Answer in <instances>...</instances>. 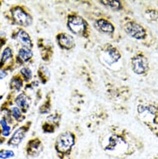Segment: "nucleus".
Returning a JSON list of instances; mask_svg holds the SVG:
<instances>
[{
  "label": "nucleus",
  "instance_id": "nucleus-1",
  "mask_svg": "<svg viewBox=\"0 0 158 159\" xmlns=\"http://www.w3.org/2000/svg\"><path fill=\"white\" fill-rule=\"evenodd\" d=\"M99 145L111 159H132L144 152V142L126 129L117 125L107 127L99 137Z\"/></svg>",
  "mask_w": 158,
  "mask_h": 159
},
{
  "label": "nucleus",
  "instance_id": "nucleus-2",
  "mask_svg": "<svg viewBox=\"0 0 158 159\" xmlns=\"http://www.w3.org/2000/svg\"><path fill=\"white\" fill-rule=\"evenodd\" d=\"M77 137L70 130L60 133L54 143V148L59 159H77Z\"/></svg>",
  "mask_w": 158,
  "mask_h": 159
},
{
  "label": "nucleus",
  "instance_id": "nucleus-3",
  "mask_svg": "<svg viewBox=\"0 0 158 159\" xmlns=\"http://www.w3.org/2000/svg\"><path fill=\"white\" fill-rule=\"evenodd\" d=\"M42 142L39 138L31 139L25 147V154L28 157L36 158L39 157L44 150Z\"/></svg>",
  "mask_w": 158,
  "mask_h": 159
},
{
  "label": "nucleus",
  "instance_id": "nucleus-4",
  "mask_svg": "<svg viewBox=\"0 0 158 159\" xmlns=\"http://www.w3.org/2000/svg\"><path fill=\"white\" fill-rule=\"evenodd\" d=\"M68 26L70 30L75 34L82 35L85 33L86 24L85 21L79 16H72L68 21Z\"/></svg>",
  "mask_w": 158,
  "mask_h": 159
},
{
  "label": "nucleus",
  "instance_id": "nucleus-5",
  "mask_svg": "<svg viewBox=\"0 0 158 159\" xmlns=\"http://www.w3.org/2000/svg\"><path fill=\"white\" fill-rule=\"evenodd\" d=\"M29 127L28 125H23L18 129L12 135L11 138L8 141V145L12 147H18L23 140L28 132Z\"/></svg>",
  "mask_w": 158,
  "mask_h": 159
},
{
  "label": "nucleus",
  "instance_id": "nucleus-6",
  "mask_svg": "<svg viewBox=\"0 0 158 159\" xmlns=\"http://www.w3.org/2000/svg\"><path fill=\"white\" fill-rule=\"evenodd\" d=\"M125 30L133 38L141 39L144 38L146 33L144 28L139 24L135 23H129L125 26Z\"/></svg>",
  "mask_w": 158,
  "mask_h": 159
},
{
  "label": "nucleus",
  "instance_id": "nucleus-7",
  "mask_svg": "<svg viewBox=\"0 0 158 159\" xmlns=\"http://www.w3.org/2000/svg\"><path fill=\"white\" fill-rule=\"evenodd\" d=\"M133 71L138 74L144 73L148 69V61L143 56H137L132 60Z\"/></svg>",
  "mask_w": 158,
  "mask_h": 159
},
{
  "label": "nucleus",
  "instance_id": "nucleus-8",
  "mask_svg": "<svg viewBox=\"0 0 158 159\" xmlns=\"http://www.w3.org/2000/svg\"><path fill=\"white\" fill-rule=\"evenodd\" d=\"M13 16L16 23L23 26H29L32 23L31 16L21 8H16L13 12Z\"/></svg>",
  "mask_w": 158,
  "mask_h": 159
},
{
  "label": "nucleus",
  "instance_id": "nucleus-9",
  "mask_svg": "<svg viewBox=\"0 0 158 159\" xmlns=\"http://www.w3.org/2000/svg\"><path fill=\"white\" fill-rule=\"evenodd\" d=\"M60 120V118L58 116L55 115V116H50L47 118V122H46L45 125L43 127V130L45 132H49V133H52L55 131V127H54L52 124H54L57 126L59 125Z\"/></svg>",
  "mask_w": 158,
  "mask_h": 159
},
{
  "label": "nucleus",
  "instance_id": "nucleus-10",
  "mask_svg": "<svg viewBox=\"0 0 158 159\" xmlns=\"http://www.w3.org/2000/svg\"><path fill=\"white\" fill-rule=\"evenodd\" d=\"M59 43L62 47L68 49L72 48L75 44V41L73 37L66 33L62 34L60 35Z\"/></svg>",
  "mask_w": 158,
  "mask_h": 159
},
{
  "label": "nucleus",
  "instance_id": "nucleus-11",
  "mask_svg": "<svg viewBox=\"0 0 158 159\" xmlns=\"http://www.w3.org/2000/svg\"><path fill=\"white\" fill-rule=\"evenodd\" d=\"M97 25L99 29L105 33H112L114 31L113 26L105 20H99Z\"/></svg>",
  "mask_w": 158,
  "mask_h": 159
},
{
  "label": "nucleus",
  "instance_id": "nucleus-12",
  "mask_svg": "<svg viewBox=\"0 0 158 159\" xmlns=\"http://www.w3.org/2000/svg\"><path fill=\"white\" fill-rule=\"evenodd\" d=\"M18 106L22 109H27L29 106V98L24 94H20L16 101Z\"/></svg>",
  "mask_w": 158,
  "mask_h": 159
},
{
  "label": "nucleus",
  "instance_id": "nucleus-13",
  "mask_svg": "<svg viewBox=\"0 0 158 159\" xmlns=\"http://www.w3.org/2000/svg\"><path fill=\"white\" fill-rule=\"evenodd\" d=\"M18 38L20 41L26 47H30L31 46V41L28 34L24 31H20L18 33Z\"/></svg>",
  "mask_w": 158,
  "mask_h": 159
},
{
  "label": "nucleus",
  "instance_id": "nucleus-14",
  "mask_svg": "<svg viewBox=\"0 0 158 159\" xmlns=\"http://www.w3.org/2000/svg\"><path fill=\"white\" fill-rule=\"evenodd\" d=\"M19 56L21 59H23L24 61H26L29 60L33 56V52L28 48H21L19 51Z\"/></svg>",
  "mask_w": 158,
  "mask_h": 159
},
{
  "label": "nucleus",
  "instance_id": "nucleus-15",
  "mask_svg": "<svg viewBox=\"0 0 158 159\" xmlns=\"http://www.w3.org/2000/svg\"><path fill=\"white\" fill-rule=\"evenodd\" d=\"M15 157V153L13 150L10 149L0 150V159H11Z\"/></svg>",
  "mask_w": 158,
  "mask_h": 159
},
{
  "label": "nucleus",
  "instance_id": "nucleus-16",
  "mask_svg": "<svg viewBox=\"0 0 158 159\" xmlns=\"http://www.w3.org/2000/svg\"><path fill=\"white\" fill-rule=\"evenodd\" d=\"M0 125L2 127V134L5 137H8L10 135L11 133V127L8 125L6 119H3L0 120Z\"/></svg>",
  "mask_w": 158,
  "mask_h": 159
},
{
  "label": "nucleus",
  "instance_id": "nucleus-17",
  "mask_svg": "<svg viewBox=\"0 0 158 159\" xmlns=\"http://www.w3.org/2000/svg\"><path fill=\"white\" fill-rule=\"evenodd\" d=\"M12 56V52L10 48H7L3 51L2 57V61L3 63L7 62L9 59H10Z\"/></svg>",
  "mask_w": 158,
  "mask_h": 159
},
{
  "label": "nucleus",
  "instance_id": "nucleus-18",
  "mask_svg": "<svg viewBox=\"0 0 158 159\" xmlns=\"http://www.w3.org/2000/svg\"><path fill=\"white\" fill-rule=\"evenodd\" d=\"M109 54L111 57V58L113 59V61L115 62L117 61L119 58L120 57V53L118 52V51L114 48L112 49L110 52H109Z\"/></svg>",
  "mask_w": 158,
  "mask_h": 159
},
{
  "label": "nucleus",
  "instance_id": "nucleus-19",
  "mask_svg": "<svg viewBox=\"0 0 158 159\" xmlns=\"http://www.w3.org/2000/svg\"><path fill=\"white\" fill-rule=\"evenodd\" d=\"M11 112H12V116L13 117L16 119V120H19L20 119V118L21 117V111L20 110L19 108L18 107H13L11 109Z\"/></svg>",
  "mask_w": 158,
  "mask_h": 159
},
{
  "label": "nucleus",
  "instance_id": "nucleus-20",
  "mask_svg": "<svg viewBox=\"0 0 158 159\" xmlns=\"http://www.w3.org/2000/svg\"><path fill=\"white\" fill-rule=\"evenodd\" d=\"M21 72L26 78L30 79L32 77V72L29 68H23Z\"/></svg>",
  "mask_w": 158,
  "mask_h": 159
},
{
  "label": "nucleus",
  "instance_id": "nucleus-21",
  "mask_svg": "<svg viewBox=\"0 0 158 159\" xmlns=\"http://www.w3.org/2000/svg\"><path fill=\"white\" fill-rule=\"evenodd\" d=\"M104 2L107 3L105 5L109 6L112 8H118L120 7V3L117 1H104Z\"/></svg>",
  "mask_w": 158,
  "mask_h": 159
},
{
  "label": "nucleus",
  "instance_id": "nucleus-22",
  "mask_svg": "<svg viewBox=\"0 0 158 159\" xmlns=\"http://www.w3.org/2000/svg\"><path fill=\"white\" fill-rule=\"evenodd\" d=\"M11 86H13V87L15 88H17L18 89H20V88L22 86V83H21V82H20L18 80H15L11 83Z\"/></svg>",
  "mask_w": 158,
  "mask_h": 159
},
{
  "label": "nucleus",
  "instance_id": "nucleus-23",
  "mask_svg": "<svg viewBox=\"0 0 158 159\" xmlns=\"http://www.w3.org/2000/svg\"><path fill=\"white\" fill-rule=\"evenodd\" d=\"M150 159H158V152L154 153L151 157Z\"/></svg>",
  "mask_w": 158,
  "mask_h": 159
},
{
  "label": "nucleus",
  "instance_id": "nucleus-24",
  "mask_svg": "<svg viewBox=\"0 0 158 159\" xmlns=\"http://www.w3.org/2000/svg\"><path fill=\"white\" fill-rule=\"evenodd\" d=\"M6 76V74L4 72H0V79H2Z\"/></svg>",
  "mask_w": 158,
  "mask_h": 159
}]
</instances>
